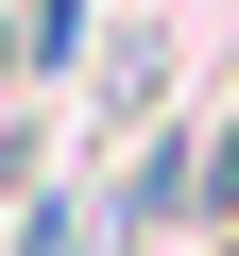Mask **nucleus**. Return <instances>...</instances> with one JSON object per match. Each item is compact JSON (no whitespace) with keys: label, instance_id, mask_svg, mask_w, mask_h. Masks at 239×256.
<instances>
[{"label":"nucleus","instance_id":"obj_1","mask_svg":"<svg viewBox=\"0 0 239 256\" xmlns=\"http://www.w3.org/2000/svg\"><path fill=\"white\" fill-rule=\"evenodd\" d=\"M205 205H239V137H222V154H205Z\"/></svg>","mask_w":239,"mask_h":256}]
</instances>
